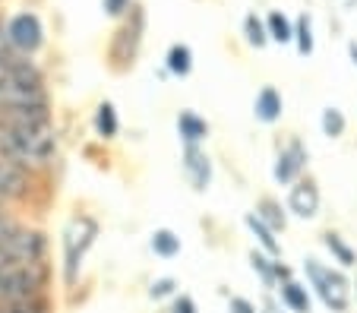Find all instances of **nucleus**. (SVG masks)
<instances>
[{"label":"nucleus","mask_w":357,"mask_h":313,"mask_svg":"<svg viewBox=\"0 0 357 313\" xmlns=\"http://www.w3.org/2000/svg\"><path fill=\"white\" fill-rule=\"evenodd\" d=\"M57 152H61V137L51 108L0 111V158H13L45 174L57 162Z\"/></svg>","instance_id":"obj_1"},{"label":"nucleus","mask_w":357,"mask_h":313,"mask_svg":"<svg viewBox=\"0 0 357 313\" xmlns=\"http://www.w3.org/2000/svg\"><path fill=\"white\" fill-rule=\"evenodd\" d=\"M98 241V218L89 215V212H79L67 222L61 234V282L63 288H76L82 275V266H86L89 250Z\"/></svg>","instance_id":"obj_2"},{"label":"nucleus","mask_w":357,"mask_h":313,"mask_svg":"<svg viewBox=\"0 0 357 313\" xmlns=\"http://www.w3.org/2000/svg\"><path fill=\"white\" fill-rule=\"evenodd\" d=\"M303 275H307V285L310 291L319 298V304L332 313H348L351 310V279L344 275V269L332 263H323L317 257H307L303 259Z\"/></svg>","instance_id":"obj_3"},{"label":"nucleus","mask_w":357,"mask_h":313,"mask_svg":"<svg viewBox=\"0 0 357 313\" xmlns=\"http://www.w3.org/2000/svg\"><path fill=\"white\" fill-rule=\"evenodd\" d=\"M51 282H54V269L51 263H20L10 266L0 275V300H22V298H41L51 294Z\"/></svg>","instance_id":"obj_4"},{"label":"nucleus","mask_w":357,"mask_h":313,"mask_svg":"<svg viewBox=\"0 0 357 313\" xmlns=\"http://www.w3.org/2000/svg\"><path fill=\"white\" fill-rule=\"evenodd\" d=\"M41 190V174L29 165L13 162V158H0V199L7 206L29 203Z\"/></svg>","instance_id":"obj_5"},{"label":"nucleus","mask_w":357,"mask_h":313,"mask_svg":"<svg viewBox=\"0 0 357 313\" xmlns=\"http://www.w3.org/2000/svg\"><path fill=\"white\" fill-rule=\"evenodd\" d=\"M3 41L7 48L20 57H32L41 51L45 45V29H41V20L35 13H16L10 16L7 29H3Z\"/></svg>","instance_id":"obj_6"},{"label":"nucleus","mask_w":357,"mask_h":313,"mask_svg":"<svg viewBox=\"0 0 357 313\" xmlns=\"http://www.w3.org/2000/svg\"><path fill=\"white\" fill-rule=\"evenodd\" d=\"M307 165H310V149L303 146L301 137H288V139H284V143L275 149L272 177H275V184L291 187V184H297V181L307 174Z\"/></svg>","instance_id":"obj_7"},{"label":"nucleus","mask_w":357,"mask_h":313,"mask_svg":"<svg viewBox=\"0 0 357 313\" xmlns=\"http://www.w3.org/2000/svg\"><path fill=\"white\" fill-rule=\"evenodd\" d=\"M3 253L10 257V263H45L47 253H51V238H47L45 228L38 225H22V231L3 247Z\"/></svg>","instance_id":"obj_8"},{"label":"nucleus","mask_w":357,"mask_h":313,"mask_svg":"<svg viewBox=\"0 0 357 313\" xmlns=\"http://www.w3.org/2000/svg\"><path fill=\"white\" fill-rule=\"evenodd\" d=\"M288 212L294 218H301V222H313V218L319 215V209H323V193H319V184L317 177L303 174L297 184L288 187Z\"/></svg>","instance_id":"obj_9"},{"label":"nucleus","mask_w":357,"mask_h":313,"mask_svg":"<svg viewBox=\"0 0 357 313\" xmlns=\"http://www.w3.org/2000/svg\"><path fill=\"white\" fill-rule=\"evenodd\" d=\"M181 171L193 193H206L212 187V158L202 146H181Z\"/></svg>","instance_id":"obj_10"},{"label":"nucleus","mask_w":357,"mask_h":313,"mask_svg":"<svg viewBox=\"0 0 357 313\" xmlns=\"http://www.w3.org/2000/svg\"><path fill=\"white\" fill-rule=\"evenodd\" d=\"M250 269L257 273V279L263 282V288L269 294L278 291V285H282V282L294 279V273H291V266L284 263V259L269 257V253H263L259 247H253V250H250Z\"/></svg>","instance_id":"obj_11"},{"label":"nucleus","mask_w":357,"mask_h":313,"mask_svg":"<svg viewBox=\"0 0 357 313\" xmlns=\"http://www.w3.org/2000/svg\"><path fill=\"white\" fill-rule=\"evenodd\" d=\"M278 300L288 313H313V291L307 282H297V279H288L278 285Z\"/></svg>","instance_id":"obj_12"},{"label":"nucleus","mask_w":357,"mask_h":313,"mask_svg":"<svg viewBox=\"0 0 357 313\" xmlns=\"http://www.w3.org/2000/svg\"><path fill=\"white\" fill-rule=\"evenodd\" d=\"M243 225H247V231L253 234V241H257L259 250L269 253V257H275V259H282V241H278V231H272L257 212H247V215H243Z\"/></svg>","instance_id":"obj_13"},{"label":"nucleus","mask_w":357,"mask_h":313,"mask_svg":"<svg viewBox=\"0 0 357 313\" xmlns=\"http://www.w3.org/2000/svg\"><path fill=\"white\" fill-rule=\"evenodd\" d=\"M177 137H181V146H202L209 139V121L199 117L196 111H181L177 114Z\"/></svg>","instance_id":"obj_14"},{"label":"nucleus","mask_w":357,"mask_h":313,"mask_svg":"<svg viewBox=\"0 0 357 313\" xmlns=\"http://www.w3.org/2000/svg\"><path fill=\"white\" fill-rule=\"evenodd\" d=\"M282 111H284L282 92H278L275 86H263V89H259L257 98H253V114H257V121L278 123V121H282Z\"/></svg>","instance_id":"obj_15"},{"label":"nucleus","mask_w":357,"mask_h":313,"mask_svg":"<svg viewBox=\"0 0 357 313\" xmlns=\"http://www.w3.org/2000/svg\"><path fill=\"white\" fill-rule=\"evenodd\" d=\"M319 241H323L326 253L332 257V263H335L338 269H357V250L338 231H332V228H329V231L319 234Z\"/></svg>","instance_id":"obj_16"},{"label":"nucleus","mask_w":357,"mask_h":313,"mask_svg":"<svg viewBox=\"0 0 357 313\" xmlns=\"http://www.w3.org/2000/svg\"><path fill=\"white\" fill-rule=\"evenodd\" d=\"M92 127H95V137L105 139V143L117 139V133H121V117H117L114 105L98 102V108H95V114H92Z\"/></svg>","instance_id":"obj_17"},{"label":"nucleus","mask_w":357,"mask_h":313,"mask_svg":"<svg viewBox=\"0 0 357 313\" xmlns=\"http://www.w3.org/2000/svg\"><path fill=\"white\" fill-rule=\"evenodd\" d=\"M253 212L263 218L272 231L282 234L284 228H288V206H282L275 197H259L257 199V209H253Z\"/></svg>","instance_id":"obj_18"},{"label":"nucleus","mask_w":357,"mask_h":313,"mask_svg":"<svg viewBox=\"0 0 357 313\" xmlns=\"http://www.w3.org/2000/svg\"><path fill=\"white\" fill-rule=\"evenodd\" d=\"M181 234L171 231V228H155V231L149 234V250L155 253L162 259H174L181 253Z\"/></svg>","instance_id":"obj_19"},{"label":"nucleus","mask_w":357,"mask_h":313,"mask_svg":"<svg viewBox=\"0 0 357 313\" xmlns=\"http://www.w3.org/2000/svg\"><path fill=\"white\" fill-rule=\"evenodd\" d=\"M0 313H57L51 294L41 298H22V300H0Z\"/></svg>","instance_id":"obj_20"},{"label":"nucleus","mask_w":357,"mask_h":313,"mask_svg":"<svg viewBox=\"0 0 357 313\" xmlns=\"http://www.w3.org/2000/svg\"><path fill=\"white\" fill-rule=\"evenodd\" d=\"M165 67H168L171 76H190V70H193V51H190V45H171L168 48V57H165Z\"/></svg>","instance_id":"obj_21"},{"label":"nucleus","mask_w":357,"mask_h":313,"mask_svg":"<svg viewBox=\"0 0 357 313\" xmlns=\"http://www.w3.org/2000/svg\"><path fill=\"white\" fill-rule=\"evenodd\" d=\"M266 29H269V41H275V45H291L294 41V22L282 10H272L266 16Z\"/></svg>","instance_id":"obj_22"},{"label":"nucleus","mask_w":357,"mask_h":313,"mask_svg":"<svg viewBox=\"0 0 357 313\" xmlns=\"http://www.w3.org/2000/svg\"><path fill=\"white\" fill-rule=\"evenodd\" d=\"M319 130H323V137L338 139V137H344V130H348V121H344V114H342L338 108H326L323 114H319Z\"/></svg>","instance_id":"obj_23"},{"label":"nucleus","mask_w":357,"mask_h":313,"mask_svg":"<svg viewBox=\"0 0 357 313\" xmlns=\"http://www.w3.org/2000/svg\"><path fill=\"white\" fill-rule=\"evenodd\" d=\"M294 45H297V54H303V57L313 54V22L307 13L297 16V22H294Z\"/></svg>","instance_id":"obj_24"},{"label":"nucleus","mask_w":357,"mask_h":313,"mask_svg":"<svg viewBox=\"0 0 357 313\" xmlns=\"http://www.w3.org/2000/svg\"><path fill=\"white\" fill-rule=\"evenodd\" d=\"M243 35H247V45H253V48H263L266 41H269L266 20H259L257 13H247V20H243Z\"/></svg>","instance_id":"obj_25"},{"label":"nucleus","mask_w":357,"mask_h":313,"mask_svg":"<svg viewBox=\"0 0 357 313\" xmlns=\"http://www.w3.org/2000/svg\"><path fill=\"white\" fill-rule=\"evenodd\" d=\"M177 288H181V285H177V279L162 275V279H155L152 285H149V300H155V304H158V300H174L177 294H181Z\"/></svg>","instance_id":"obj_26"},{"label":"nucleus","mask_w":357,"mask_h":313,"mask_svg":"<svg viewBox=\"0 0 357 313\" xmlns=\"http://www.w3.org/2000/svg\"><path fill=\"white\" fill-rule=\"evenodd\" d=\"M22 225H26V222H22V218H16L13 212H7V215H0V250H3V247H7L10 241H13L16 234L22 231Z\"/></svg>","instance_id":"obj_27"},{"label":"nucleus","mask_w":357,"mask_h":313,"mask_svg":"<svg viewBox=\"0 0 357 313\" xmlns=\"http://www.w3.org/2000/svg\"><path fill=\"white\" fill-rule=\"evenodd\" d=\"M228 313H263V307H257L243 294H231L228 298Z\"/></svg>","instance_id":"obj_28"},{"label":"nucleus","mask_w":357,"mask_h":313,"mask_svg":"<svg viewBox=\"0 0 357 313\" xmlns=\"http://www.w3.org/2000/svg\"><path fill=\"white\" fill-rule=\"evenodd\" d=\"M101 7H105V13H108V16L121 20V16L133 7V0H101Z\"/></svg>","instance_id":"obj_29"},{"label":"nucleus","mask_w":357,"mask_h":313,"mask_svg":"<svg viewBox=\"0 0 357 313\" xmlns=\"http://www.w3.org/2000/svg\"><path fill=\"white\" fill-rule=\"evenodd\" d=\"M168 313H199V310H196V300L190 298V294H177V298L171 300Z\"/></svg>","instance_id":"obj_30"},{"label":"nucleus","mask_w":357,"mask_h":313,"mask_svg":"<svg viewBox=\"0 0 357 313\" xmlns=\"http://www.w3.org/2000/svg\"><path fill=\"white\" fill-rule=\"evenodd\" d=\"M13 51H10V48H0V82H3V79H7V76H10V67H13Z\"/></svg>","instance_id":"obj_31"},{"label":"nucleus","mask_w":357,"mask_h":313,"mask_svg":"<svg viewBox=\"0 0 357 313\" xmlns=\"http://www.w3.org/2000/svg\"><path fill=\"white\" fill-rule=\"evenodd\" d=\"M259 307H263V313H288L282 307V300H275L269 291H266V298H263V304H259Z\"/></svg>","instance_id":"obj_32"},{"label":"nucleus","mask_w":357,"mask_h":313,"mask_svg":"<svg viewBox=\"0 0 357 313\" xmlns=\"http://www.w3.org/2000/svg\"><path fill=\"white\" fill-rule=\"evenodd\" d=\"M10 266H13V263H10V257H7V253H3V250H0V275L7 273Z\"/></svg>","instance_id":"obj_33"},{"label":"nucleus","mask_w":357,"mask_h":313,"mask_svg":"<svg viewBox=\"0 0 357 313\" xmlns=\"http://www.w3.org/2000/svg\"><path fill=\"white\" fill-rule=\"evenodd\" d=\"M348 54H351V63L357 67V41H351V45H348Z\"/></svg>","instance_id":"obj_34"},{"label":"nucleus","mask_w":357,"mask_h":313,"mask_svg":"<svg viewBox=\"0 0 357 313\" xmlns=\"http://www.w3.org/2000/svg\"><path fill=\"white\" fill-rule=\"evenodd\" d=\"M351 294H354V300H357V273H354V279H351Z\"/></svg>","instance_id":"obj_35"},{"label":"nucleus","mask_w":357,"mask_h":313,"mask_svg":"<svg viewBox=\"0 0 357 313\" xmlns=\"http://www.w3.org/2000/svg\"><path fill=\"white\" fill-rule=\"evenodd\" d=\"M7 212H10V209H7V203H3V199H0V215H7Z\"/></svg>","instance_id":"obj_36"}]
</instances>
